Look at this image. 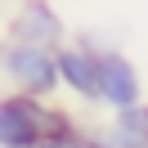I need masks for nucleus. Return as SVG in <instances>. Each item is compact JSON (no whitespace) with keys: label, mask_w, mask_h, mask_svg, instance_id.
<instances>
[{"label":"nucleus","mask_w":148,"mask_h":148,"mask_svg":"<svg viewBox=\"0 0 148 148\" xmlns=\"http://www.w3.org/2000/svg\"><path fill=\"white\" fill-rule=\"evenodd\" d=\"M144 99V81H139L135 63L117 49H103L99 54V103L108 108H126V103Z\"/></svg>","instance_id":"7ed1b4c3"},{"label":"nucleus","mask_w":148,"mask_h":148,"mask_svg":"<svg viewBox=\"0 0 148 148\" xmlns=\"http://www.w3.org/2000/svg\"><path fill=\"white\" fill-rule=\"evenodd\" d=\"M5 36L9 45H45V49H58L67 40V27L58 18V9L49 0H18L14 14L5 18Z\"/></svg>","instance_id":"f03ea898"},{"label":"nucleus","mask_w":148,"mask_h":148,"mask_svg":"<svg viewBox=\"0 0 148 148\" xmlns=\"http://www.w3.org/2000/svg\"><path fill=\"white\" fill-rule=\"evenodd\" d=\"M36 126H32V94H5L0 99V148H36Z\"/></svg>","instance_id":"423d86ee"},{"label":"nucleus","mask_w":148,"mask_h":148,"mask_svg":"<svg viewBox=\"0 0 148 148\" xmlns=\"http://www.w3.org/2000/svg\"><path fill=\"white\" fill-rule=\"evenodd\" d=\"M99 148H148V103H126V108H112L108 126L99 130Z\"/></svg>","instance_id":"39448f33"},{"label":"nucleus","mask_w":148,"mask_h":148,"mask_svg":"<svg viewBox=\"0 0 148 148\" xmlns=\"http://www.w3.org/2000/svg\"><path fill=\"white\" fill-rule=\"evenodd\" d=\"M32 126H36V139L45 144V139H58V135H72L76 121L67 108H54L49 99H36L32 94Z\"/></svg>","instance_id":"0eeeda50"},{"label":"nucleus","mask_w":148,"mask_h":148,"mask_svg":"<svg viewBox=\"0 0 148 148\" xmlns=\"http://www.w3.org/2000/svg\"><path fill=\"white\" fill-rule=\"evenodd\" d=\"M54 58H58V85L72 90L81 103H99V58L85 45H58Z\"/></svg>","instance_id":"20e7f679"},{"label":"nucleus","mask_w":148,"mask_h":148,"mask_svg":"<svg viewBox=\"0 0 148 148\" xmlns=\"http://www.w3.org/2000/svg\"><path fill=\"white\" fill-rule=\"evenodd\" d=\"M0 67H5V76H9V85L18 94L49 99L58 90V58L45 45H5L0 49Z\"/></svg>","instance_id":"f257e3e1"},{"label":"nucleus","mask_w":148,"mask_h":148,"mask_svg":"<svg viewBox=\"0 0 148 148\" xmlns=\"http://www.w3.org/2000/svg\"><path fill=\"white\" fill-rule=\"evenodd\" d=\"M36 148H99V139H94V135H81V130H72V135L45 139V144H36Z\"/></svg>","instance_id":"6e6552de"}]
</instances>
